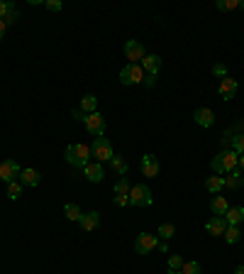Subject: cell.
<instances>
[{
	"mask_svg": "<svg viewBox=\"0 0 244 274\" xmlns=\"http://www.w3.org/2000/svg\"><path fill=\"white\" fill-rule=\"evenodd\" d=\"M230 245H234V243H239V237H242V230H239V225H227V230H225V235H222Z\"/></svg>",
	"mask_w": 244,
	"mask_h": 274,
	"instance_id": "cb8c5ba5",
	"label": "cell"
},
{
	"mask_svg": "<svg viewBox=\"0 0 244 274\" xmlns=\"http://www.w3.org/2000/svg\"><path fill=\"white\" fill-rule=\"evenodd\" d=\"M20 164L15 162V159H5L3 164H0V181H5V184H10V181H17L20 177Z\"/></svg>",
	"mask_w": 244,
	"mask_h": 274,
	"instance_id": "9c48e42d",
	"label": "cell"
},
{
	"mask_svg": "<svg viewBox=\"0 0 244 274\" xmlns=\"http://www.w3.org/2000/svg\"><path fill=\"white\" fill-rule=\"evenodd\" d=\"M225 186H227L230 191H237V189H242V186H244V177L237 172V169H234V172H230V174L225 177Z\"/></svg>",
	"mask_w": 244,
	"mask_h": 274,
	"instance_id": "ffe728a7",
	"label": "cell"
},
{
	"mask_svg": "<svg viewBox=\"0 0 244 274\" xmlns=\"http://www.w3.org/2000/svg\"><path fill=\"white\" fill-rule=\"evenodd\" d=\"M193 120H195V125H200V127H213L215 125V113L210 108H198L193 113Z\"/></svg>",
	"mask_w": 244,
	"mask_h": 274,
	"instance_id": "9a60e30c",
	"label": "cell"
},
{
	"mask_svg": "<svg viewBox=\"0 0 244 274\" xmlns=\"http://www.w3.org/2000/svg\"><path fill=\"white\" fill-rule=\"evenodd\" d=\"M83 177L88 179L91 184H100L103 179H105V169L100 162H91V164L83 166Z\"/></svg>",
	"mask_w": 244,
	"mask_h": 274,
	"instance_id": "8fae6325",
	"label": "cell"
},
{
	"mask_svg": "<svg viewBox=\"0 0 244 274\" xmlns=\"http://www.w3.org/2000/svg\"><path fill=\"white\" fill-rule=\"evenodd\" d=\"M159 172H161L159 159H156L154 154H144V157H142V174H144V177H149V179H154V177H159Z\"/></svg>",
	"mask_w": 244,
	"mask_h": 274,
	"instance_id": "7c38bea8",
	"label": "cell"
},
{
	"mask_svg": "<svg viewBox=\"0 0 244 274\" xmlns=\"http://www.w3.org/2000/svg\"><path fill=\"white\" fill-rule=\"evenodd\" d=\"M174 233H176L174 223H161V225H159V235H161V240H169V237H174Z\"/></svg>",
	"mask_w": 244,
	"mask_h": 274,
	"instance_id": "f546056e",
	"label": "cell"
},
{
	"mask_svg": "<svg viewBox=\"0 0 244 274\" xmlns=\"http://www.w3.org/2000/svg\"><path fill=\"white\" fill-rule=\"evenodd\" d=\"M110 164H112V169H115V172H117L120 177H125V174H127V162L122 159L120 154H115V157L110 159Z\"/></svg>",
	"mask_w": 244,
	"mask_h": 274,
	"instance_id": "83f0119b",
	"label": "cell"
},
{
	"mask_svg": "<svg viewBox=\"0 0 244 274\" xmlns=\"http://www.w3.org/2000/svg\"><path fill=\"white\" fill-rule=\"evenodd\" d=\"M222 218L227 220V225H239L244 220V206H234V208H230Z\"/></svg>",
	"mask_w": 244,
	"mask_h": 274,
	"instance_id": "d6986e66",
	"label": "cell"
},
{
	"mask_svg": "<svg viewBox=\"0 0 244 274\" xmlns=\"http://www.w3.org/2000/svg\"><path fill=\"white\" fill-rule=\"evenodd\" d=\"M44 8H47L49 13H59V10H61L64 5H61L59 0H44Z\"/></svg>",
	"mask_w": 244,
	"mask_h": 274,
	"instance_id": "836d02e7",
	"label": "cell"
},
{
	"mask_svg": "<svg viewBox=\"0 0 244 274\" xmlns=\"http://www.w3.org/2000/svg\"><path fill=\"white\" fill-rule=\"evenodd\" d=\"M213 74H215L217 79H225V76H227V66H225V64H215V66H213Z\"/></svg>",
	"mask_w": 244,
	"mask_h": 274,
	"instance_id": "e575fe53",
	"label": "cell"
},
{
	"mask_svg": "<svg viewBox=\"0 0 244 274\" xmlns=\"http://www.w3.org/2000/svg\"><path fill=\"white\" fill-rule=\"evenodd\" d=\"M64 216H66L68 220H76V223H78L81 216H83V211L76 203H66V206H64Z\"/></svg>",
	"mask_w": 244,
	"mask_h": 274,
	"instance_id": "d4e9b609",
	"label": "cell"
},
{
	"mask_svg": "<svg viewBox=\"0 0 244 274\" xmlns=\"http://www.w3.org/2000/svg\"><path fill=\"white\" fill-rule=\"evenodd\" d=\"M169 274H183V272H181V269H178V272L176 269H169Z\"/></svg>",
	"mask_w": 244,
	"mask_h": 274,
	"instance_id": "b9f144b4",
	"label": "cell"
},
{
	"mask_svg": "<svg viewBox=\"0 0 244 274\" xmlns=\"http://www.w3.org/2000/svg\"><path fill=\"white\" fill-rule=\"evenodd\" d=\"M239 169L244 172V154H239Z\"/></svg>",
	"mask_w": 244,
	"mask_h": 274,
	"instance_id": "60d3db41",
	"label": "cell"
},
{
	"mask_svg": "<svg viewBox=\"0 0 244 274\" xmlns=\"http://www.w3.org/2000/svg\"><path fill=\"white\" fill-rule=\"evenodd\" d=\"M144 68H142V64H125L120 71V81L122 86H135V83H142L144 81Z\"/></svg>",
	"mask_w": 244,
	"mask_h": 274,
	"instance_id": "3957f363",
	"label": "cell"
},
{
	"mask_svg": "<svg viewBox=\"0 0 244 274\" xmlns=\"http://www.w3.org/2000/svg\"><path fill=\"white\" fill-rule=\"evenodd\" d=\"M91 154L95 157V162H110L112 157H115V150H112V145H110L108 137H93V145H91Z\"/></svg>",
	"mask_w": 244,
	"mask_h": 274,
	"instance_id": "7a4b0ae2",
	"label": "cell"
},
{
	"mask_svg": "<svg viewBox=\"0 0 244 274\" xmlns=\"http://www.w3.org/2000/svg\"><path fill=\"white\" fill-rule=\"evenodd\" d=\"M39 172L37 169H22L20 172V177H17V181L22 184V186H29V189H34V186H39Z\"/></svg>",
	"mask_w": 244,
	"mask_h": 274,
	"instance_id": "ac0fdd59",
	"label": "cell"
},
{
	"mask_svg": "<svg viewBox=\"0 0 244 274\" xmlns=\"http://www.w3.org/2000/svg\"><path fill=\"white\" fill-rule=\"evenodd\" d=\"M210 211H213L215 216H225V213L230 211V203H227V198H225V196H215V198L210 201Z\"/></svg>",
	"mask_w": 244,
	"mask_h": 274,
	"instance_id": "44dd1931",
	"label": "cell"
},
{
	"mask_svg": "<svg viewBox=\"0 0 244 274\" xmlns=\"http://www.w3.org/2000/svg\"><path fill=\"white\" fill-rule=\"evenodd\" d=\"M159 247V237L151 233H139L135 240V250L137 255H149L151 250H156Z\"/></svg>",
	"mask_w": 244,
	"mask_h": 274,
	"instance_id": "5b68a950",
	"label": "cell"
},
{
	"mask_svg": "<svg viewBox=\"0 0 244 274\" xmlns=\"http://www.w3.org/2000/svg\"><path fill=\"white\" fill-rule=\"evenodd\" d=\"M5 29H8V25H5V20H0V40L5 37Z\"/></svg>",
	"mask_w": 244,
	"mask_h": 274,
	"instance_id": "74e56055",
	"label": "cell"
},
{
	"mask_svg": "<svg viewBox=\"0 0 244 274\" xmlns=\"http://www.w3.org/2000/svg\"><path fill=\"white\" fill-rule=\"evenodd\" d=\"M154 79H156V76H144V83H147V86H154Z\"/></svg>",
	"mask_w": 244,
	"mask_h": 274,
	"instance_id": "f35d334b",
	"label": "cell"
},
{
	"mask_svg": "<svg viewBox=\"0 0 244 274\" xmlns=\"http://www.w3.org/2000/svg\"><path fill=\"white\" fill-rule=\"evenodd\" d=\"M205 230H208V235L220 237V235H225V230H227V220L222 218V216H213V218L205 223Z\"/></svg>",
	"mask_w": 244,
	"mask_h": 274,
	"instance_id": "5bb4252c",
	"label": "cell"
},
{
	"mask_svg": "<svg viewBox=\"0 0 244 274\" xmlns=\"http://www.w3.org/2000/svg\"><path fill=\"white\" fill-rule=\"evenodd\" d=\"M181 267H183V257H181V255H171V257H169V269H181Z\"/></svg>",
	"mask_w": 244,
	"mask_h": 274,
	"instance_id": "d6a6232c",
	"label": "cell"
},
{
	"mask_svg": "<svg viewBox=\"0 0 244 274\" xmlns=\"http://www.w3.org/2000/svg\"><path fill=\"white\" fill-rule=\"evenodd\" d=\"M130 179L127 177H120V181L115 184V206H120V208H125V206H130Z\"/></svg>",
	"mask_w": 244,
	"mask_h": 274,
	"instance_id": "52a82bcc",
	"label": "cell"
},
{
	"mask_svg": "<svg viewBox=\"0 0 244 274\" xmlns=\"http://www.w3.org/2000/svg\"><path fill=\"white\" fill-rule=\"evenodd\" d=\"M220 98L222 100H232V98L237 96V91H239V83H237V79H230V76H225L222 81H220Z\"/></svg>",
	"mask_w": 244,
	"mask_h": 274,
	"instance_id": "30bf717a",
	"label": "cell"
},
{
	"mask_svg": "<svg viewBox=\"0 0 244 274\" xmlns=\"http://www.w3.org/2000/svg\"><path fill=\"white\" fill-rule=\"evenodd\" d=\"M234 274H244V264H239V267L234 269Z\"/></svg>",
	"mask_w": 244,
	"mask_h": 274,
	"instance_id": "ab89813d",
	"label": "cell"
},
{
	"mask_svg": "<svg viewBox=\"0 0 244 274\" xmlns=\"http://www.w3.org/2000/svg\"><path fill=\"white\" fill-rule=\"evenodd\" d=\"M78 225H81L86 233H93L100 228V213L98 211H88V213H83L81 220H78Z\"/></svg>",
	"mask_w": 244,
	"mask_h": 274,
	"instance_id": "4fadbf2b",
	"label": "cell"
},
{
	"mask_svg": "<svg viewBox=\"0 0 244 274\" xmlns=\"http://www.w3.org/2000/svg\"><path fill=\"white\" fill-rule=\"evenodd\" d=\"M83 125H86V132L93 135V137H103V132H105V118H103L100 113H91V115H86Z\"/></svg>",
	"mask_w": 244,
	"mask_h": 274,
	"instance_id": "8992f818",
	"label": "cell"
},
{
	"mask_svg": "<svg viewBox=\"0 0 244 274\" xmlns=\"http://www.w3.org/2000/svg\"><path fill=\"white\" fill-rule=\"evenodd\" d=\"M66 162L71 166H78V169H83L86 164H91V147L88 145H68L66 147Z\"/></svg>",
	"mask_w": 244,
	"mask_h": 274,
	"instance_id": "6da1fadb",
	"label": "cell"
},
{
	"mask_svg": "<svg viewBox=\"0 0 244 274\" xmlns=\"http://www.w3.org/2000/svg\"><path fill=\"white\" fill-rule=\"evenodd\" d=\"M181 272H183V274H203V267H200V262L188 260V262H183Z\"/></svg>",
	"mask_w": 244,
	"mask_h": 274,
	"instance_id": "4316f807",
	"label": "cell"
},
{
	"mask_svg": "<svg viewBox=\"0 0 244 274\" xmlns=\"http://www.w3.org/2000/svg\"><path fill=\"white\" fill-rule=\"evenodd\" d=\"M125 56L130 59V64H139V61L147 56V52H144V47L137 40H127L125 42Z\"/></svg>",
	"mask_w": 244,
	"mask_h": 274,
	"instance_id": "ba28073f",
	"label": "cell"
},
{
	"mask_svg": "<svg viewBox=\"0 0 244 274\" xmlns=\"http://www.w3.org/2000/svg\"><path fill=\"white\" fill-rule=\"evenodd\" d=\"M15 10V5L13 3H5V0H0V20H5L8 15Z\"/></svg>",
	"mask_w": 244,
	"mask_h": 274,
	"instance_id": "4dcf8cb0",
	"label": "cell"
},
{
	"mask_svg": "<svg viewBox=\"0 0 244 274\" xmlns=\"http://www.w3.org/2000/svg\"><path fill=\"white\" fill-rule=\"evenodd\" d=\"M210 166H213V172H215V174H220V177L225 174V166H222V157H220V154H217V157H213Z\"/></svg>",
	"mask_w": 244,
	"mask_h": 274,
	"instance_id": "1f68e13d",
	"label": "cell"
},
{
	"mask_svg": "<svg viewBox=\"0 0 244 274\" xmlns=\"http://www.w3.org/2000/svg\"><path fill=\"white\" fill-rule=\"evenodd\" d=\"M17 20H20V13H17V8H15L13 13L5 17V25H13V22H17Z\"/></svg>",
	"mask_w": 244,
	"mask_h": 274,
	"instance_id": "d590c367",
	"label": "cell"
},
{
	"mask_svg": "<svg viewBox=\"0 0 244 274\" xmlns=\"http://www.w3.org/2000/svg\"><path fill=\"white\" fill-rule=\"evenodd\" d=\"M220 157H222L225 174H230V172H234V169L239 166V154H237L234 150H222V152H220Z\"/></svg>",
	"mask_w": 244,
	"mask_h": 274,
	"instance_id": "e0dca14e",
	"label": "cell"
},
{
	"mask_svg": "<svg viewBox=\"0 0 244 274\" xmlns=\"http://www.w3.org/2000/svg\"><path fill=\"white\" fill-rule=\"evenodd\" d=\"M130 206H137V208L151 206V191L147 184H137V186L130 189Z\"/></svg>",
	"mask_w": 244,
	"mask_h": 274,
	"instance_id": "277c9868",
	"label": "cell"
},
{
	"mask_svg": "<svg viewBox=\"0 0 244 274\" xmlns=\"http://www.w3.org/2000/svg\"><path fill=\"white\" fill-rule=\"evenodd\" d=\"M71 115H73V120H86V113L81 108H73L71 110Z\"/></svg>",
	"mask_w": 244,
	"mask_h": 274,
	"instance_id": "8d00e7d4",
	"label": "cell"
},
{
	"mask_svg": "<svg viewBox=\"0 0 244 274\" xmlns=\"http://www.w3.org/2000/svg\"><path fill=\"white\" fill-rule=\"evenodd\" d=\"M142 68H144V74H147V76H156V74H159V68H161V56L147 54L144 59H142Z\"/></svg>",
	"mask_w": 244,
	"mask_h": 274,
	"instance_id": "2e32d148",
	"label": "cell"
},
{
	"mask_svg": "<svg viewBox=\"0 0 244 274\" xmlns=\"http://www.w3.org/2000/svg\"><path fill=\"white\" fill-rule=\"evenodd\" d=\"M239 8H242V10H244V0H239Z\"/></svg>",
	"mask_w": 244,
	"mask_h": 274,
	"instance_id": "7bdbcfd3",
	"label": "cell"
},
{
	"mask_svg": "<svg viewBox=\"0 0 244 274\" xmlns=\"http://www.w3.org/2000/svg\"><path fill=\"white\" fill-rule=\"evenodd\" d=\"M232 150L237 152V154H244V132H237V135L232 137Z\"/></svg>",
	"mask_w": 244,
	"mask_h": 274,
	"instance_id": "f1b7e54d",
	"label": "cell"
},
{
	"mask_svg": "<svg viewBox=\"0 0 244 274\" xmlns=\"http://www.w3.org/2000/svg\"><path fill=\"white\" fill-rule=\"evenodd\" d=\"M22 189H25V186H22L20 181H10V184H8V193H5V196H8L10 201H17V198L22 196Z\"/></svg>",
	"mask_w": 244,
	"mask_h": 274,
	"instance_id": "484cf974",
	"label": "cell"
},
{
	"mask_svg": "<svg viewBox=\"0 0 244 274\" xmlns=\"http://www.w3.org/2000/svg\"><path fill=\"white\" fill-rule=\"evenodd\" d=\"M81 110L86 113V115H91V113H98V98H95L93 93H86V96L81 98Z\"/></svg>",
	"mask_w": 244,
	"mask_h": 274,
	"instance_id": "603a6c76",
	"label": "cell"
},
{
	"mask_svg": "<svg viewBox=\"0 0 244 274\" xmlns=\"http://www.w3.org/2000/svg\"><path fill=\"white\" fill-rule=\"evenodd\" d=\"M205 189L210 193H220L222 189H225V177H220V174H215V177H208L205 179Z\"/></svg>",
	"mask_w": 244,
	"mask_h": 274,
	"instance_id": "7402d4cb",
	"label": "cell"
}]
</instances>
